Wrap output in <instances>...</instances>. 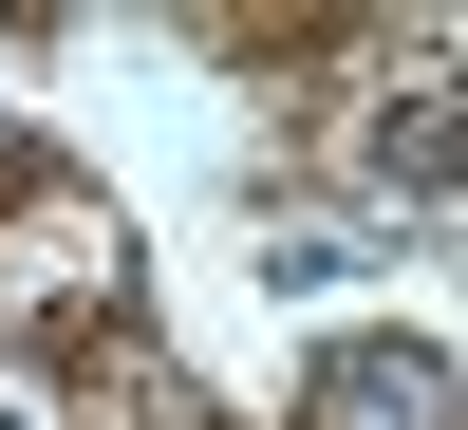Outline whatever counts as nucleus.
I'll use <instances>...</instances> for the list:
<instances>
[{"instance_id":"1","label":"nucleus","mask_w":468,"mask_h":430,"mask_svg":"<svg viewBox=\"0 0 468 430\" xmlns=\"http://www.w3.org/2000/svg\"><path fill=\"white\" fill-rule=\"evenodd\" d=\"M300 430H450V356L431 337H337L300 374Z\"/></svg>"}]
</instances>
